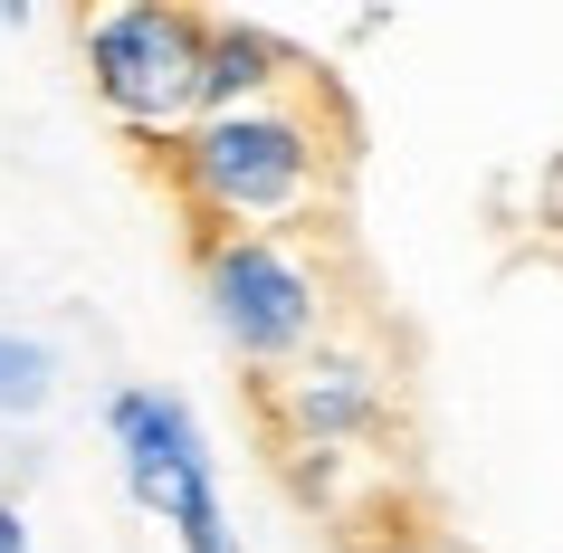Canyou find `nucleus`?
I'll list each match as a JSON object with an SVG mask.
<instances>
[{"label": "nucleus", "mask_w": 563, "mask_h": 553, "mask_svg": "<svg viewBox=\"0 0 563 553\" xmlns=\"http://www.w3.org/2000/svg\"><path fill=\"white\" fill-rule=\"evenodd\" d=\"M334 163H344V115L325 87L267 96L239 115H191L163 144L173 201L210 230H249V239H287L297 220L334 201Z\"/></svg>", "instance_id": "obj_1"}, {"label": "nucleus", "mask_w": 563, "mask_h": 553, "mask_svg": "<svg viewBox=\"0 0 563 553\" xmlns=\"http://www.w3.org/2000/svg\"><path fill=\"white\" fill-rule=\"evenodd\" d=\"M106 449H115V477L124 496L163 516L181 553H239L230 534V506H220V449H210L201 410L163 391V381H124L106 401Z\"/></svg>", "instance_id": "obj_3"}, {"label": "nucleus", "mask_w": 563, "mask_h": 553, "mask_svg": "<svg viewBox=\"0 0 563 553\" xmlns=\"http://www.w3.org/2000/svg\"><path fill=\"white\" fill-rule=\"evenodd\" d=\"M201 20L210 10H181V0H115L77 30V58H87V96L124 134H144L153 153L191 124V87H201Z\"/></svg>", "instance_id": "obj_4"}, {"label": "nucleus", "mask_w": 563, "mask_h": 553, "mask_svg": "<svg viewBox=\"0 0 563 553\" xmlns=\"http://www.w3.org/2000/svg\"><path fill=\"white\" fill-rule=\"evenodd\" d=\"M258 401H267V430L287 439V449L363 458V449L391 439V373L373 363V353H354V344H316L306 363L267 373Z\"/></svg>", "instance_id": "obj_5"}, {"label": "nucleus", "mask_w": 563, "mask_h": 553, "mask_svg": "<svg viewBox=\"0 0 563 553\" xmlns=\"http://www.w3.org/2000/svg\"><path fill=\"white\" fill-rule=\"evenodd\" d=\"M201 306H210V334L249 373H287L316 344H334V277L306 239L210 230L201 239Z\"/></svg>", "instance_id": "obj_2"}, {"label": "nucleus", "mask_w": 563, "mask_h": 553, "mask_svg": "<svg viewBox=\"0 0 563 553\" xmlns=\"http://www.w3.org/2000/svg\"><path fill=\"white\" fill-rule=\"evenodd\" d=\"M0 553H38V534H30V516H20V506H0Z\"/></svg>", "instance_id": "obj_9"}, {"label": "nucleus", "mask_w": 563, "mask_h": 553, "mask_svg": "<svg viewBox=\"0 0 563 553\" xmlns=\"http://www.w3.org/2000/svg\"><path fill=\"white\" fill-rule=\"evenodd\" d=\"M58 401V344H38L20 324H0V430H20Z\"/></svg>", "instance_id": "obj_7"}, {"label": "nucleus", "mask_w": 563, "mask_h": 553, "mask_svg": "<svg viewBox=\"0 0 563 553\" xmlns=\"http://www.w3.org/2000/svg\"><path fill=\"white\" fill-rule=\"evenodd\" d=\"M373 553H477L468 534H440V524H401V534H383Z\"/></svg>", "instance_id": "obj_8"}, {"label": "nucleus", "mask_w": 563, "mask_h": 553, "mask_svg": "<svg viewBox=\"0 0 563 553\" xmlns=\"http://www.w3.org/2000/svg\"><path fill=\"white\" fill-rule=\"evenodd\" d=\"M306 87V48L267 20H201V87H191V115H239V106H267V96Z\"/></svg>", "instance_id": "obj_6"}]
</instances>
